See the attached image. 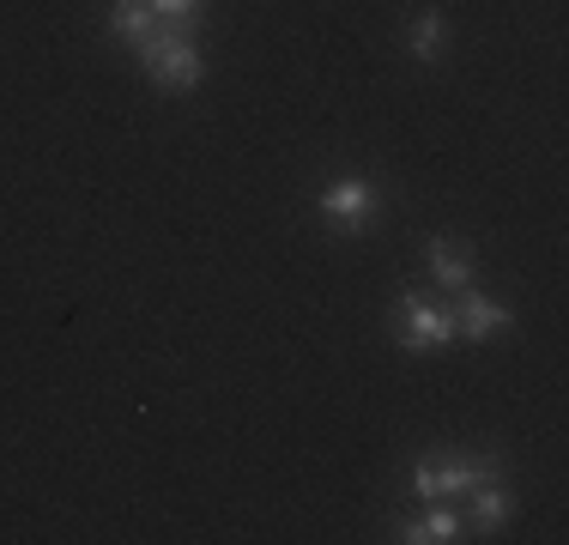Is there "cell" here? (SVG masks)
Instances as JSON below:
<instances>
[{
  "label": "cell",
  "mask_w": 569,
  "mask_h": 545,
  "mask_svg": "<svg viewBox=\"0 0 569 545\" xmlns=\"http://www.w3.org/2000/svg\"><path fill=\"white\" fill-rule=\"evenodd\" d=\"M152 19L170 24V31H188V24L207 19V0H152Z\"/></svg>",
  "instance_id": "obj_11"
},
{
  "label": "cell",
  "mask_w": 569,
  "mask_h": 545,
  "mask_svg": "<svg viewBox=\"0 0 569 545\" xmlns=\"http://www.w3.org/2000/svg\"><path fill=\"white\" fill-rule=\"evenodd\" d=\"M146 61V73L158 79V86H200L207 79V54L194 49V37L188 31H170V24H152V37L146 43H133Z\"/></svg>",
  "instance_id": "obj_1"
},
{
  "label": "cell",
  "mask_w": 569,
  "mask_h": 545,
  "mask_svg": "<svg viewBox=\"0 0 569 545\" xmlns=\"http://www.w3.org/2000/svg\"><path fill=\"white\" fill-rule=\"evenodd\" d=\"M449 339H455L449 309L425 304V297H412V291L400 297V346L406 351H437V346H449Z\"/></svg>",
  "instance_id": "obj_3"
},
{
  "label": "cell",
  "mask_w": 569,
  "mask_h": 545,
  "mask_svg": "<svg viewBox=\"0 0 569 545\" xmlns=\"http://www.w3.org/2000/svg\"><path fill=\"white\" fill-rule=\"evenodd\" d=\"M491 479H503V460L497 455H460V460H418L412 467V490L418 497H455V490H467V485H491Z\"/></svg>",
  "instance_id": "obj_2"
},
{
  "label": "cell",
  "mask_w": 569,
  "mask_h": 545,
  "mask_svg": "<svg viewBox=\"0 0 569 545\" xmlns=\"http://www.w3.org/2000/svg\"><path fill=\"white\" fill-rule=\"evenodd\" d=\"M400 539L406 545H449V539H460V522H455V509H430L418 522H406Z\"/></svg>",
  "instance_id": "obj_9"
},
{
  "label": "cell",
  "mask_w": 569,
  "mask_h": 545,
  "mask_svg": "<svg viewBox=\"0 0 569 545\" xmlns=\"http://www.w3.org/2000/svg\"><path fill=\"white\" fill-rule=\"evenodd\" d=\"M370 212H376V188L363 182V176H333V182L321 188V218H333L340 230L370 225Z\"/></svg>",
  "instance_id": "obj_4"
},
{
  "label": "cell",
  "mask_w": 569,
  "mask_h": 545,
  "mask_svg": "<svg viewBox=\"0 0 569 545\" xmlns=\"http://www.w3.org/2000/svg\"><path fill=\"white\" fill-rule=\"evenodd\" d=\"M509 509H515V503H509V490L503 485H479V503H472V515H479V527H485V534H497V527H503L509 522Z\"/></svg>",
  "instance_id": "obj_10"
},
{
  "label": "cell",
  "mask_w": 569,
  "mask_h": 545,
  "mask_svg": "<svg viewBox=\"0 0 569 545\" xmlns=\"http://www.w3.org/2000/svg\"><path fill=\"white\" fill-rule=\"evenodd\" d=\"M425 261H430V272H437V285H442V291H472V255H460L449 237H437V242H430V255H425Z\"/></svg>",
  "instance_id": "obj_6"
},
{
  "label": "cell",
  "mask_w": 569,
  "mask_h": 545,
  "mask_svg": "<svg viewBox=\"0 0 569 545\" xmlns=\"http://www.w3.org/2000/svg\"><path fill=\"white\" fill-rule=\"evenodd\" d=\"M515 316L503 304H491V297H479V291H460V309H455V334H467V339H491V334H509Z\"/></svg>",
  "instance_id": "obj_5"
},
{
  "label": "cell",
  "mask_w": 569,
  "mask_h": 545,
  "mask_svg": "<svg viewBox=\"0 0 569 545\" xmlns=\"http://www.w3.org/2000/svg\"><path fill=\"white\" fill-rule=\"evenodd\" d=\"M152 0H110V31L128 37V43H146L152 37Z\"/></svg>",
  "instance_id": "obj_8"
},
{
  "label": "cell",
  "mask_w": 569,
  "mask_h": 545,
  "mask_svg": "<svg viewBox=\"0 0 569 545\" xmlns=\"http://www.w3.org/2000/svg\"><path fill=\"white\" fill-rule=\"evenodd\" d=\"M412 61L418 67H437L442 61V49H449V19H442V12H425V19L412 24Z\"/></svg>",
  "instance_id": "obj_7"
}]
</instances>
